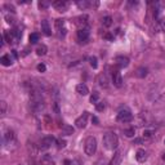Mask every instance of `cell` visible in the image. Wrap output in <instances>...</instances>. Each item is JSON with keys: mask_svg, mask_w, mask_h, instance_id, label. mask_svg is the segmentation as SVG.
<instances>
[{"mask_svg": "<svg viewBox=\"0 0 165 165\" xmlns=\"http://www.w3.org/2000/svg\"><path fill=\"white\" fill-rule=\"evenodd\" d=\"M88 116H89V112H84L81 116H79L75 121V125L76 128L79 129H84L87 126V123H88Z\"/></svg>", "mask_w": 165, "mask_h": 165, "instance_id": "obj_4", "label": "cell"}, {"mask_svg": "<svg viewBox=\"0 0 165 165\" xmlns=\"http://www.w3.org/2000/svg\"><path fill=\"white\" fill-rule=\"evenodd\" d=\"M5 20H7L8 23H13V22H14V20H13L10 16H5Z\"/></svg>", "mask_w": 165, "mask_h": 165, "instance_id": "obj_36", "label": "cell"}, {"mask_svg": "<svg viewBox=\"0 0 165 165\" xmlns=\"http://www.w3.org/2000/svg\"><path fill=\"white\" fill-rule=\"evenodd\" d=\"M76 4H78L79 8H81V9H85V8H88V7L90 5V3L87 1V0H82V1H78Z\"/></svg>", "mask_w": 165, "mask_h": 165, "instance_id": "obj_28", "label": "cell"}, {"mask_svg": "<svg viewBox=\"0 0 165 165\" xmlns=\"http://www.w3.org/2000/svg\"><path fill=\"white\" fill-rule=\"evenodd\" d=\"M112 82L116 88H120L123 85V78L120 75V72L117 70H114L112 71Z\"/></svg>", "mask_w": 165, "mask_h": 165, "instance_id": "obj_8", "label": "cell"}, {"mask_svg": "<svg viewBox=\"0 0 165 165\" xmlns=\"http://www.w3.org/2000/svg\"><path fill=\"white\" fill-rule=\"evenodd\" d=\"M76 92L80 95H87L89 93V89H88V87L85 84H78L76 85Z\"/></svg>", "mask_w": 165, "mask_h": 165, "instance_id": "obj_17", "label": "cell"}, {"mask_svg": "<svg viewBox=\"0 0 165 165\" xmlns=\"http://www.w3.org/2000/svg\"><path fill=\"white\" fill-rule=\"evenodd\" d=\"M54 26H56V29L58 30V31H61V30L65 29V21H63V20H56V22H54Z\"/></svg>", "mask_w": 165, "mask_h": 165, "instance_id": "obj_23", "label": "cell"}, {"mask_svg": "<svg viewBox=\"0 0 165 165\" xmlns=\"http://www.w3.org/2000/svg\"><path fill=\"white\" fill-rule=\"evenodd\" d=\"M97 82L102 88H107V87H108V80H107V76L104 75V74H100V75L97 76Z\"/></svg>", "mask_w": 165, "mask_h": 165, "instance_id": "obj_14", "label": "cell"}, {"mask_svg": "<svg viewBox=\"0 0 165 165\" xmlns=\"http://www.w3.org/2000/svg\"><path fill=\"white\" fill-rule=\"evenodd\" d=\"M84 151L88 156L94 155V152L97 151V141H95L94 137H88V138L85 139Z\"/></svg>", "mask_w": 165, "mask_h": 165, "instance_id": "obj_2", "label": "cell"}, {"mask_svg": "<svg viewBox=\"0 0 165 165\" xmlns=\"http://www.w3.org/2000/svg\"><path fill=\"white\" fill-rule=\"evenodd\" d=\"M98 98H100V93L98 92H93V94L90 95V102L92 103H98Z\"/></svg>", "mask_w": 165, "mask_h": 165, "instance_id": "obj_27", "label": "cell"}, {"mask_svg": "<svg viewBox=\"0 0 165 165\" xmlns=\"http://www.w3.org/2000/svg\"><path fill=\"white\" fill-rule=\"evenodd\" d=\"M38 70H39L40 72H44V71L46 70L45 65H44V63H39V65H38Z\"/></svg>", "mask_w": 165, "mask_h": 165, "instance_id": "obj_34", "label": "cell"}, {"mask_svg": "<svg viewBox=\"0 0 165 165\" xmlns=\"http://www.w3.org/2000/svg\"><path fill=\"white\" fill-rule=\"evenodd\" d=\"M53 142H54V138L52 136L44 137V138L40 139V142H39V148H41V150H48Z\"/></svg>", "mask_w": 165, "mask_h": 165, "instance_id": "obj_5", "label": "cell"}, {"mask_svg": "<svg viewBox=\"0 0 165 165\" xmlns=\"http://www.w3.org/2000/svg\"><path fill=\"white\" fill-rule=\"evenodd\" d=\"M163 159H164V160H165V153H164V155H163Z\"/></svg>", "mask_w": 165, "mask_h": 165, "instance_id": "obj_41", "label": "cell"}, {"mask_svg": "<svg viewBox=\"0 0 165 165\" xmlns=\"http://www.w3.org/2000/svg\"><path fill=\"white\" fill-rule=\"evenodd\" d=\"M57 143H58V148H63L66 146V141H63V139H58Z\"/></svg>", "mask_w": 165, "mask_h": 165, "instance_id": "obj_35", "label": "cell"}, {"mask_svg": "<svg viewBox=\"0 0 165 165\" xmlns=\"http://www.w3.org/2000/svg\"><path fill=\"white\" fill-rule=\"evenodd\" d=\"M155 31L156 32H161V31H165V21H161V22H158L155 25Z\"/></svg>", "mask_w": 165, "mask_h": 165, "instance_id": "obj_20", "label": "cell"}, {"mask_svg": "<svg viewBox=\"0 0 165 165\" xmlns=\"http://www.w3.org/2000/svg\"><path fill=\"white\" fill-rule=\"evenodd\" d=\"M95 108H97V111H103L104 110V103L103 102H98L95 104Z\"/></svg>", "mask_w": 165, "mask_h": 165, "instance_id": "obj_32", "label": "cell"}, {"mask_svg": "<svg viewBox=\"0 0 165 165\" xmlns=\"http://www.w3.org/2000/svg\"><path fill=\"white\" fill-rule=\"evenodd\" d=\"M14 139H16V136H14V133H13V130L8 129V130L4 132V134H3V141H4V145H10L12 142H14Z\"/></svg>", "mask_w": 165, "mask_h": 165, "instance_id": "obj_6", "label": "cell"}, {"mask_svg": "<svg viewBox=\"0 0 165 165\" xmlns=\"http://www.w3.org/2000/svg\"><path fill=\"white\" fill-rule=\"evenodd\" d=\"M115 65H116L119 68L128 67L129 58H128V57H124V56H117L116 58H115Z\"/></svg>", "mask_w": 165, "mask_h": 165, "instance_id": "obj_7", "label": "cell"}, {"mask_svg": "<svg viewBox=\"0 0 165 165\" xmlns=\"http://www.w3.org/2000/svg\"><path fill=\"white\" fill-rule=\"evenodd\" d=\"M90 61V66H92L93 68H97L98 67V63H97V57H90L89 58Z\"/></svg>", "mask_w": 165, "mask_h": 165, "instance_id": "obj_29", "label": "cell"}, {"mask_svg": "<svg viewBox=\"0 0 165 165\" xmlns=\"http://www.w3.org/2000/svg\"><path fill=\"white\" fill-rule=\"evenodd\" d=\"M102 25L104 27H110L112 25V18L110 16H106V17L102 18Z\"/></svg>", "mask_w": 165, "mask_h": 165, "instance_id": "obj_22", "label": "cell"}, {"mask_svg": "<svg viewBox=\"0 0 165 165\" xmlns=\"http://www.w3.org/2000/svg\"><path fill=\"white\" fill-rule=\"evenodd\" d=\"M119 145V138L115 133H106L103 136V146L107 150H116Z\"/></svg>", "mask_w": 165, "mask_h": 165, "instance_id": "obj_1", "label": "cell"}, {"mask_svg": "<svg viewBox=\"0 0 165 165\" xmlns=\"http://www.w3.org/2000/svg\"><path fill=\"white\" fill-rule=\"evenodd\" d=\"M116 120L119 123H129V121H132V120H133V115H132L130 111H126V110H124V111H120L119 114H117Z\"/></svg>", "mask_w": 165, "mask_h": 165, "instance_id": "obj_3", "label": "cell"}, {"mask_svg": "<svg viewBox=\"0 0 165 165\" xmlns=\"http://www.w3.org/2000/svg\"><path fill=\"white\" fill-rule=\"evenodd\" d=\"M53 107H54V111H56L57 114H59V108H58V104H57V103H54V104H53Z\"/></svg>", "mask_w": 165, "mask_h": 165, "instance_id": "obj_38", "label": "cell"}, {"mask_svg": "<svg viewBox=\"0 0 165 165\" xmlns=\"http://www.w3.org/2000/svg\"><path fill=\"white\" fill-rule=\"evenodd\" d=\"M13 34L16 35V38H17V39H20V38L22 36V31H21L20 29H16L14 31H13Z\"/></svg>", "mask_w": 165, "mask_h": 165, "instance_id": "obj_33", "label": "cell"}, {"mask_svg": "<svg viewBox=\"0 0 165 165\" xmlns=\"http://www.w3.org/2000/svg\"><path fill=\"white\" fill-rule=\"evenodd\" d=\"M49 5H50V4H49L48 1H39V8H40V9H46Z\"/></svg>", "mask_w": 165, "mask_h": 165, "instance_id": "obj_31", "label": "cell"}, {"mask_svg": "<svg viewBox=\"0 0 165 165\" xmlns=\"http://www.w3.org/2000/svg\"><path fill=\"white\" fill-rule=\"evenodd\" d=\"M39 39H40L39 34H31L30 35V38H29V40H30V43L31 44H36L38 41H39Z\"/></svg>", "mask_w": 165, "mask_h": 165, "instance_id": "obj_24", "label": "cell"}, {"mask_svg": "<svg viewBox=\"0 0 165 165\" xmlns=\"http://www.w3.org/2000/svg\"><path fill=\"white\" fill-rule=\"evenodd\" d=\"M92 121H93V123H94V124H98V123H100V121H98V119H97V117H95V116H93Z\"/></svg>", "mask_w": 165, "mask_h": 165, "instance_id": "obj_39", "label": "cell"}, {"mask_svg": "<svg viewBox=\"0 0 165 165\" xmlns=\"http://www.w3.org/2000/svg\"><path fill=\"white\" fill-rule=\"evenodd\" d=\"M40 27H41V31H43V34L45 35V36H49V35H52V30H50V26H49V22L46 20H43L40 22Z\"/></svg>", "mask_w": 165, "mask_h": 165, "instance_id": "obj_10", "label": "cell"}, {"mask_svg": "<svg viewBox=\"0 0 165 165\" xmlns=\"http://www.w3.org/2000/svg\"><path fill=\"white\" fill-rule=\"evenodd\" d=\"M121 151H116L114 155V158L111 159V161H110V165H120V163H121Z\"/></svg>", "mask_w": 165, "mask_h": 165, "instance_id": "obj_13", "label": "cell"}, {"mask_svg": "<svg viewBox=\"0 0 165 165\" xmlns=\"http://www.w3.org/2000/svg\"><path fill=\"white\" fill-rule=\"evenodd\" d=\"M87 16H80V17L75 18V25L76 26H79L80 29H85V26H87Z\"/></svg>", "mask_w": 165, "mask_h": 165, "instance_id": "obj_16", "label": "cell"}, {"mask_svg": "<svg viewBox=\"0 0 165 165\" xmlns=\"http://www.w3.org/2000/svg\"><path fill=\"white\" fill-rule=\"evenodd\" d=\"M3 39L4 41H7V43H12V34H10L9 31H4L3 32Z\"/></svg>", "mask_w": 165, "mask_h": 165, "instance_id": "obj_25", "label": "cell"}, {"mask_svg": "<svg viewBox=\"0 0 165 165\" xmlns=\"http://www.w3.org/2000/svg\"><path fill=\"white\" fill-rule=\"evenodd\" d=\"M104 39H108V40H112V39H114V36H112V35H110V34H106V35H104Z\"/></svg>", "mask_w": 165, "mask_h": 165, "instance_id": "obj_37", "label": "cell"}, {"mask_svg": "<svg viewBox=\"0 0 165 165\" xmlns=\"http://www.w3.org/2000/svg\"><path fill=\"white\" fill-rule=\"evenodd\" d=\"M88 38H89V31H88V29H79L78 39L80 41H85V40H88Z\"/></svg>", "mask_w": 165, "mask_h": 165, "instance_id": "obj_12", "label": "cell"}, {"mask_svg": "<svg viewBox=\"0 0 165 165\" xmlns=\"http://www.w3.org/2000/svg\"><path fill=\"white\" fill-rule=\"evenodd\" d=\"M147 158H148L147 151H145V150H138V151H137L136 159H137V161H138V163H145V161L147 160Z\"/></svg>", "mask_w": 165, "mask_h": 165, "instance_id": "obj_11", "label": "cell"}, {"mask_svg": "<svg viewBox=\"0 0 165 165\" xmlns=\"http://www.w3.org/2000/svg\"><path fill=\"white\" fill-rule=\"evenodd\" d=\"M46 52H48V48H46L44 44H41L36 48V54L38 56H44V54H46Z\"/></svg>", "mask_w": 165, "mask_h": 165, "instance_id": "obj_19", "label": "cell"}, {"mask_svg": "<svg viewBox=\"0 0 165 165\" xmlns=\"http://www.w3.org/2000/svg\"><path fill=\"white\" fill-rule=\"evenodd\" d=\"M147 72H148V70H147V68H145V67H139L138 70H137L136 75L138 76V78H145V76L147 75Z\"/></svg>", "mask_w": 165, "mask_h": 165, "instance_id": "obj_21", "label": "cell"}, {"mask_svg": "<svg viewBox=\"0 0 165 165\" xmlns=\"http://www.w3.org/2000/svg\"><path fill=\"white\" fill-rule=\"evenodd\" d=\"M14 61V57H10V54H5L0 58V62H1L3 66H10Z\"/></svg>", "mask_w": 165, "mask_h": 165, "instance_id": "obj_15", "label": "cell"}, {"mask_svg": "<svg viewBox=\"0 0 165 165\" xmlns=\"http://www.w3.org/2000/svg\"><path fill=\"white\" fill-rule=\"evenodd\" d=\"M124 134L126 137H133L136 134V129L134 128H128V129H124Z\"/></svg>", "mask_w": 165, "mask_h": 165, "instance_id": "obj_26", "label": "cell"}, {"mask_svg": "<svg viewBox=\"0 0 165 165\" xmlns=\"http://www.w3.org/2000/svg\"><path fill=\"white\" fill-rule=\"evenodd\" d=\"M0 107H1L0 112H1V114L4 115L5 112H7V102H5V101H1V102H0Z\"/></svg>", "mask_w": 165, "mask_h": 165, "instance_id": "obj_30", "label": "cell"}, {"mask_svg": "<svg viewBox=\"0 0 165 165\" xmlns=\"http://www.w3.org/2000/svg\"><path fill=\"white\" fill-rule=\"evenodd\" d=\"M53 7H54V9L58 10V12H66L68 8V3L63 1V0H58V1L53 3Z\"/></svg>", "mask_w": 165, "mask_h": 165, "instance_id": "obj_9", "label": "cell"}, {"mask_svg": "<svg viewBox=\"0 0 165 165\" xmlns=\"http://www.w3.org/2000/svg\"><path fill=\"white\" fill-rule=\"evenodd\" d=\"M143 134H145L146 137H151V132H148V130H146V132H145Z\"/></svg>", "mask_w": 165, "mask_h": 165, "instance_id": "obj_40", "label": "cell"}, {"mask_svg": "<svg viewBox=\"0 0 165 165\" xmlns=\"http://www.w3.org/2000/svg\"><path fill=\"white\" fill-rule=\"evenodd\" d=\"M74 133V128L70 125H62V134H65V136H71V134Z\"/></svg>", "mask_w": 165, "mask_h": 165, "instance_id": "obj_18", "label": "cell"}]
</instances>
